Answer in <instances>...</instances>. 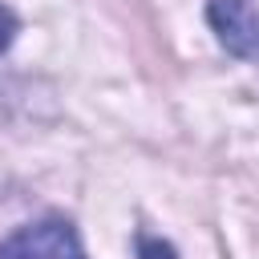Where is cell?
<instances>
[{
	"instance_id": "1",
	"label": "cell",
	"mask_w": 259,
	"mask_h": 259,
	"mask_svg": "<svg viewBox=\"0 0 259 259\" xmlns=\"http://www.w3.org/2000/svg\"><path fill=\"white\" fill-rule=\"evenodd\" d=\"M0 259H85V247L65 214H45L0 239Z\"/></svg>"
},
{
	"instance_id": "2",
	"label": "cell",
	"mask_w": 259,
	"mask_h": 259,
	"mask_svg": "<svg viewBox=\"0 0 259 259\" xmlns=\"http://www.w3.org/2000/svg\"><path fill=\"white\" fill-rule=\"evenodd\" d=\"M206 24L231 57L259 65V4L255 0H210Z\"/></svg>"
},
{
	"instance_id": "3",
	"label": "cell",
	"mask_w": 259,
	"mask_h": 259,
	"mask_svg": "<svg viewBox=\"0 0 259 259\" xmlns=\"http://www.w3.org/2000/svg\"><path fill=\"white\" fill-rule=\"evenodd\" d=\"M138 259H178V251L166 243V239H158V235H138Z\"/></svg>"
},
{
	"instance_id": "4",
	"label": "cell",
	"mask_w": 259,
	"mask_h": 259,
	"mask_svg": "<svg viewBox=\"0 0 259 259\" xmlns=\"http://www.w3.org/2000/svg\"><path fill=\"white\" fill-rule=\"evenodd\" d=\"M12 36H16V16H12V8L0 4V53L12 45Z\"/></svg>"
}]
</instances>
